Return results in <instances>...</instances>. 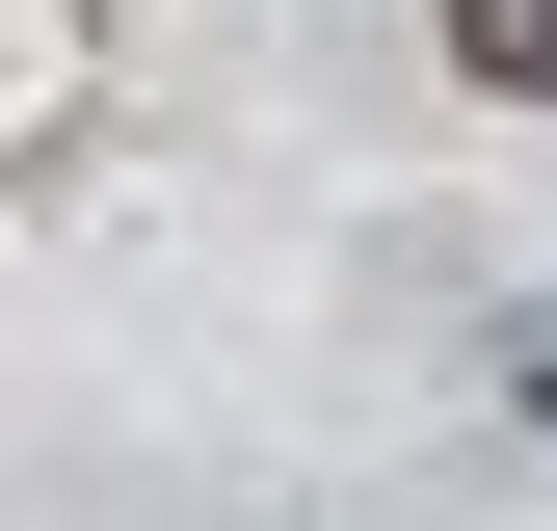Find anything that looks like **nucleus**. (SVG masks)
Returning <instances> with one entry per match:
<instances>
[{
  "mask_svg": "<svg viewBox=\"0 0 557 531\" xmlns=\"http://www.w3.org/2000/svg\"><path fill=\"white\" fill-rule=\"evenodd\" d=\"M451 81H505V107H557V0H451Z\"/></svg>",
  "mask_w": 557,
  "mask_h": 531,
  "instance_id": "obj_1",
  "label": "nucleus"
}]
</instances>
